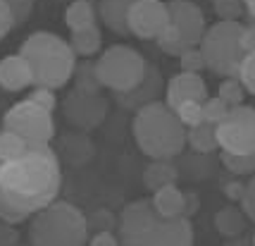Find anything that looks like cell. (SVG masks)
Here are the masks:
<instances>
[{"mask_svg":"<svg viewBox=\"0 0 255 246\" xmlns=\"http://www.w3.org/2000/svg\"><path fill=\"white\" fill-rule=\"evenodd\" d=\"M62 189L60 156L53 146H29L0 160V223L19 225L57 201Z\"/></svg>","mask_w":255,"mask_h":246,"instance_id":"6da1fadb","label":"cell"},{"mask_svg":"<svg viewBox=\"0 0 255 246\" xmlns=\"http://www.w3.org/2000/svg\"><path fill=\"white\" fill-rule=\"evenodd\" d=\"M120 246H193L189 218H162L148 199L124 206L117 220Z\"/></svg>","mask_w":255,"mask_h":246,"instance_id":"7a4b0ae2","label":"cell"},{"mask_svg":"<svg viewBox=\"0 0 255 246\" xmlns=\"http://www.w3.org/2000/svg\"><path fill=\"white\" fill-rule=\"evenodd\" d=\"M131 132L141 153L153 160H174L186 148V127L165 101H155L136 110Z\"/></svg>","mask_w":255,"mask_h":246,"instance_id":"3957f363","label":"cell"},{"mask_svg":"<svg viewBox=\"0 0 255 246\" xmlns=\"http://www.w3.org/2000/svg\"><path fill=\"white\" fill-rule=\"evenodd\" d=\"M19 55L29 60L36 89H62L74 74L77 55L65 38L53 31H36L19 48Z\"/></svg>","mask_w":255,"mask_h":246,"instance_id":"277c9868","label":"cell"},{"mask_svg":"<svg viewBox=\"0 0 255 246\" xmlns=\"http://www.w3.org/2000/svg\"><path fill=\"white\" fill-rule=\"evenodd\" d=\"M31 246H86L89 225L86 215L69 201H53L38 211L29 225Z\"/></svg>","mask_w":255,"mask_h":246,"instance_id":"5b68a950","label":"cell"},{"mask_svg":"<svg viewBox=\"0 0 255 246\" xmlns=\"http://www.w3.org/2000/svg\"><path fill=\"white\" fill-rule=\"evenodd\" d=\"M241 31L244 22H222V19L205 29L198 43L200 55L205 60V69L227 79L239 74V65L244 60Z\"/></svg>","mask_w":255,"mask_h":246,"instance_id":"8992f818","label":"cell"},{"mask_svg":"<svg viewBox=\"0 0 255 246\" xmlns=\"http://www.w3.org/2000/svg\"><path fill=\"white\" fill-rule=\"evenodd\" d=\"M145 57L131 48V45H110L108 50H103V55L96 60L98 79L105 89L115 93H127L133 86L141 84L145 74Z\"/></svg>","mask_w":255,"mask_h":246,"instance_id":"52a82bcc","label":"cell"},{"mask_svg":"<svg viewBox=\"0 0 255 246\" xmlns=\"http://www.w3.org/2000/svg\"><path fill=\"white\" fill-rule=\"evenodd\" d=\"M2 129L19 134L29 146H50L55 139V122H53V112L43 110L41 105L33 101L14 103L2 117Z\"/></svg>","mask_w":255,"mask_h":246,"instance_id":"ba28073f","label":"cell"},{"mask_svg":"<svg viewBox=\"0 0 255 246\" xmlns=\"http://www.w3.org/2000/svg\"><path fill=\"white\" fill-rule=\"evenodd\" d=\"M217 146L224 153H255V108L236 105L215 127Z\"/></svg>","mask_w":255,"mask_h":246,"instance_id":"9c48e42d","label":"cell"},{"mask_svg":"<svg viewBox=\"0 0 255 246\" xmlns=\"http://www.w3.org/2000/svg\"><path fill=\"white\" fill-rule=\"evenodd\" d=\"M62 112H65L67 122L74 124L81 132L96 129L105 122L108 115V101L100 93H81V91H72L62 101Z\"/></svg>","mask_w":255,"mask_h":246,"instance_id":"30bf717a","label":"cell"},{"mask_svg":"<svg viewBox=\"0 0 255 246\" xmlns=\"http://www.w3.org/2000/svg\"><path fill=\"white\" fill-rule=\"evenodd\" d=\"M127 26H129V34H133L136 38H143V41L157 38L169 26L167 2H162V0H136L133 7L129 10Z\"/></svg>","mask_w":255,"mask_h":246,"instance_id":"8fae6325","label":"cell"},{"mask_svg":"<svg viewBox=\"0 0 255 246\" xmlns=\"http://www.w3.org/2000/svg\"><path fill=\"white\" fill-rule=\"evenodd\" d=\"M167 12H169V22L179 29L184 43H189L191 48H198L200 38L208 29L203 10L193 0H167Z\"/></svg>","mask_w":255,"mask_h":246,"instance_id":"7c38bea8","label":"cell"},{"mask_svg":"<svg viewBox=\"0 0 255 246\" xmlns=\"http://www.w3.org/2000/svg\"><path fill=\"white\" fill-rule=\"evenodd\" d=\"M162 89H165V81H162L160 69L153 67V65H145V74L141 79V84L133 86L131 91H127V93H115V101L127 110H141L145 105L155 103Z\"/></svg>","mask_w":255,"mask_h":246,"instance_id":"4fadbf2b","label":"cell"},{"mask_svg":"<svg viewBox=\"0 0 255 246\" xmlns=\"http://www.w3.org/2000/svg\"><path fill=\"white\" fill-rule=\"evenodd\" d=\"M208 98V86L200 74H189V72H179L165 84V105L169 110H174L177 105L186 101L203 103Z\"/></svg>","mask_w":255,"mask_h":246,"instance_id":"5bb4252c","label":"cell"},{"mask_svg":"<svg viewBox=\"0 0 255 246\" xmlns=\"http://www.w3.org/2000/svg\"><path fill=\"white\" fill-rule=\"evenodd\" d=\"M33 84V72L29 60L19 53L5 55L0 60V86L5 91H22Z\"/></svg>","mask_w":255,"mask_h":246,"instance_id":"9a60e30c","label":"cell"},{"mask_svg":"<svg viewBox=\"0 0 255 246\" xmlns=\"http://www.w3.org/2000/svg\"><path fill=\"white\" fill-rule=\"evenodd\" d=\"M136 0H100L98 14L103 24L120 36H129V26H127V17L129 10L133 7Z\"/></svg>","mask_w":255,"mask_h":246,"instance_id":"2e32d148","label":"cell"},{"mask_svg":"<svg viewBox=\"0 0 255 246\" xmlns=\"http://www.w3.org/2000/svg\"><path fill=\"white\" fill-rule=\"evenodd\" d=\"M60 160H67L69 165H81L93 156V144L86 134H65L60 139V148L55 151Z\"/></svg>","mask_w":255,"mask_h":246,"instance_id":"e0dca14e","label":"cell"},{"mask_svg":"<svg viewBox=\"0 0 255 246\" xmlns=\"http://www.w3.org/2000/svg\"><path fill=\"white\" fill-rule=\"evenodd\" d=\"M153 208H155L162 218H184V191L177 184H167L162 189L153 191Z\"/></svg>","mask_w":255,"mask_h":246,"instance_id":"ac0fdd59","label":"cell"},{"mask_svg":"<svg viewBox=\"0 0 255 246\" xmlns=\"http://www.w3.org/2000/svg\"><path fill=\"white\" fill-rule=\"evenodd\" d=\"M177 179H179V168L172 160H153L143 170V184L148 191H157L167 187V184H177Z\"/></svg>","mask_w":255,"mask_h":246,"instance_id":"d6986e66","label":"cell"},{"mask_svg":"<svg viewBox=\"0 0 255 246\" xmlns=\"http://www.w3.org/2000/svg\"><path fill=\"white\" fill-rule=\"evenodd\" d=\"M246 223H248V218L244 215L241 208H236V206H224L217 211L215 215V227H217V232L227 239H236V237L244 235L246 230Z\"/></svg>","mask_w":255,"mask_h":246,"instance_id":"ffe728a7","label":"cell"},{"mask_svg":"<svg viewBox=\"0 0 255 246\" xmlns=\"http://www.w3.org/2000/svg\"><path fill=\"white\" fill-rule=\"evenodd\" d=\"M69 48L74 50V55H81V57H91L96 55L103 45V34H100L98 24H93L89 29H79V31H72L69 36Z\"/></svg>","mask_w":255,"mask_h":246,"instance_id":"44dd1931","label":"cell"},{"mask_svg":"<svg viewBox=\"0 0 255 246\" xmlns=\"http://www.w3.org/2000/svg\"><path fill=\"white\" fill-rule=\"evenodd\" d=\"M65 22L69 31H79V29H89L96 24V5L91 0H74L69 2L65 12Z\"/></svg>","mask_w":255,"mask_h":246,"instance_id":"7402d4cb","label":"cell"},{"mask_svg":"<svg viewBox=\"0 0 255 246\" xmlns=\"http://www.w3.org/2000/svg\"><path fill=\"white\" fill-rule=\"evenodd\" d=\"M186 146H191L200 156H208L215 148H220L217 146V136H215V124L200 122L196 127L186 129Z\"/></svg>","mask_w":255,"mask_h":246,"instance_id":"603a6c76","label":"cell"},{"mask_svg":"<svg viewBox=\"0 0 255 246\" xmlns=\"http://www.w3.org/2000/svg\"><path fill=\"white\" fill-rule=\"evenodd\" d=\"M74 91H81V93H100L103 84L98 79V69H96V60H81L74 67Z\"/></svg>","mask_w":255,"mask_h":246,"instance_id":"cb8c5ba5","label":"cell"},{"mask_svg":"<svg viewBox=\"0 0 255 246\" xmlns=\"http://www.w3.org/2000/svg\"><path fill=\"white\" fill-rule=\"evenodd\" d=\"M155 43H157V48H160L162 53L174 55V57H181L191 48L189 43H184V38H181V34H179V29L172 22H169V26H167L165 31L155 38Z\"/></svg>","mask_w":255,"mask_h":246,"instance_id":"d4e9b609","label":"cell"},{"mask_svg":"<svg viewBox=\"0 0 255 246\" xmlns=\"http://www.w3.org/2000/svg\"><path fill=\"white\" fill-rule=\"evenodd\" d=\"M220 160H222V165L232 175H239V177H244V175H255V153H220Z\"/></svg>","mask_w":255,"mask_h":246,"instance_id":"484cf974","label":"cell"},{"mask_svg":"<svg viewBox=\"0 0 255 246\" xmlns=\"http://www.w3.org/2000/svg\"><path fill=\"white\" fill-rule=\"evenodd\" d=\"M217 98L224 101L229 108H236V105H244V98H246V89L244 84L239 81L236 77H229L224 79L220 84V91H217Z\"/></svg>","mask_w":255,"mask_h":246,"instance_id":"4316f807","label":"cell"},{"mask_svg":"<svg viewBox=\"0 0 255 246\" xmlns=\"http://www.w3.org/2000/svg\"><path fill=\"white\" fill-rule=\"evenodd\" d=\"M26 148H29V144H26L19 134L7 132V129H0V160L19 156V153H24Z\"/></svg>","mask_w":255,"mask_h":246,"instance_id":"83f0119b","label":"cell"},{"mask_svg":"<svg viewBox=\"0 0 255 246\" xmlns=\"http://www.w3.org/2000/svg\"><path fill=\"white\" fill-rule=\"evenodd\" d=\"M174 115H177L179 122L184 124L186 129L205 122V120H203V103H198V101H186V103H181V105H177V108H174Z\"/></svg>","mask_w":255,"mask_h":246,"instance_id":"f1b7e54d","label":"cell"},{"mask_svg":"<svg viewBox=\"0 0 255 246\" xmlns=\"http://www.w3.org/2000/svg\"><path fill=\"white\" fill-rule=\"evenodd\" d=\"M212 7L222 22H239L244 17V0H212Z\"/></svg>","mask_w":255,"mask_h":246,"instance_id":"f546056e","label":"cell"},{"mask_svg":"<svg viewBox=\"0 0 255 246\" xmlns=\"http://www.w3.org/2000/svg\"><path fill=\"white\" fill-rule=\"evenodd\" d=\"M227 112H229V105L224 101H220L217 96H208V98L203 101V120L208 124H215V127H217V124L227 117Z\"/></svg>","mask_w":255,"mask_h":246,"instance_id":"4dcf8cb0","label":"cell"},{"mask_svg":"<svg viewBox=\"0 0 255 246\" xmlns=\"http://www.w3.org/2000/svg\"><path fill=\"white\" fill-rule=\"evenodd\" d=\"M86 225H89V232L91 230H96V232H112L117 227V218L112 215V211L100 208V211L91 213L89 218H86Z\"/></svg>","mask_w":255,"mask_h":246,"instance_id":"1f68e13d","label":"cell"},{"mask_svg":"<svg viewBox=\"0 0 255 246\" xmlns=\"http://www.w3.org/2000/svg\"><path fill=\"white\" fill-rule=\"evenodd\" d=\"M236 79L244 84L246 93H253L255 96V53L244 55L241 65H239V74H236Z\"/></svg>","mask_w":255,"mask_h":246,"instance_id":"d6a6232c","label":"cell"},{"mask_svg":"<svg viewBox=\"0 0 255 246\" xmlns=\"http://www.w3.org/2000/svg\"><path fill=\"white\" fill-rule=\"evenodd\" d=\"M179 67H181V72H189V74H200L205 69V60H203L198 48H189L179 57Z\"/></svg>","mask_w":255,"mask_h":246,"instance_id":"836d02e7","label":"cell"},{"mask_svg":"<svg viewBox=\"0 0 255 246\" xmlns=\"http://www.w3.org/2000/svg\"><path fill=\"white\" fill-rule=\"evenodd\" d=\"M12 12V19H14V26L24 24L33 12V0H2Z\"/></svg>","mask_w":255,"mask_h":246,"instance_id":"e575fe53","label":"cell"},{"mask_svg":"<svg viewBox=\"0 0 255 246\" xmlns=\"http://www.w3.org/2000/svg\"><path fill=\"white\" fill-rule=\"evenodd\" d=\"M241 211H244V215L251 223H255V175H251V182L246 184V189H244Z\"/></svg>","mask_w":255,"mask_h":246,"instance_id":"d590c367","label":"cell"},{"mask_svg":"<svg viewBox=\"0 0 255 246\" xmlns=\"http://www.w3.org/2000/svg\"><path fill=\"white\" fill-rule=\"evenodd\" d=\"M29 101H33L36 105H41V108L48 112H53L57 105L55 91H50V89H33L31 93H29Z\"/></svg>","mask_w":255,"mask_h":246,"instance_id":"8d00e7d4","label":"cell"},{"mask_svg":"<svg viewBox=\"0 0 255 246\" xmlns=\"http://www.w3.org/2000/svg\"><path fill=\"white\" fill-rule=\"evenodd\" d=\"M19 244V232L14 230V225L0 223V246H17Z\"/></svg>","mask_w":255,"mask_h":246,"instance_id":"74e56055","label":"cell"},{"mask_svg":"<svg viewBox=\"0 0 255 246\" xmlns=\"http://www.w3.org/2000/svg\"><path fill=\"white\" fill-rule=\"evenodd\" d=\"M12 29H14V19H12V12L10 7L0 0V41L5 38V36L10 34Z\"/></svg>","mask_w":255,"mask_h":246,"instance_id":"f35d334b","label":"cell"},{"mask_svg":"<svg viewBox=\"0 0 255 246\" xmlns=\"http://www.w3.org/2000/svg\"><path fill=\"white\" fill-rule=\"evenodd\" d=\"M241 50H244V55L255 53V24H244V31H241Z\"/></svg>","mask_w":255,"mask_h":246,"instance_id":"ab89813d","label":"cell"},{"mask_svg":"<svg viewBox=\"0 0 255 246\" xmlns=\"http://www.w3.org/2000/svg\"><path fill=\"white\" fill-rule=\"evenodd\" d=\"M200 211V199L196 191H184V218H193Z\"/></svg>","mask_w":255,"mask_h":246,"instance_id":"60d3db41","label":"cell"},{"mask_svg":"<svg viewBox=\"0 0 255 246\" xmlns=\"http://www.w3.org/2000/svg\"><path fill=\"white\" fill-rule=\"evenodd\" d=\"M89 246H120V239L115 232H96L89 237Z\"/></svg>","mask_w":255,"mask_h":246,"instance_id":"b9f144b4","label":"cell"},{"mask_svg":"<svg viewBox=\"0 0 255 246\" xmlns=\"http://www.w3.org/2000/svg\"><path fill=\"white\" fill-rule=\"evenodd\" d=\"M244 189H246L244 182H227V184H224V196H227L232 203H241Z\"/></svg>","mask_w":255,"mask_h":246,"instance_id":"7bdbcfd3","label":"cell"},{"mask_svg":"<svg viewBox=\"0 0 255 246\" xmlns=\"http://www.w3.org/2000/svg\"><path fill=\"white\" fill-rule=\"evenodd\" d=\"M244 12L248 14V24H255V0H244Z\"/></svg>","mask_w":255,"mask_h":246,"instance_id":"ee69618b","label":"cell"},{"mask_svg":"<svg viewBox=\"0 0 255 246\" xmlns=\"http://www.w3.org/2000/svg\"><path fill=\"white\" fill-rule=\"evenodd\" d=\"M253 246H255V237H253Z\"/></svg>","mask_w":255,"mask_h":246,"instance_id":"f6af8a7d","label":"cell"}]
</instances>
